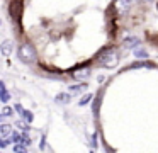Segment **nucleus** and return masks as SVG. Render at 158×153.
<instances>
[{
    "instance_id": "f257e3e1",
    "label": "nucleus",
    "mask_w": 158,
    "mask_h": 153,
    "mask_svg": "<svg viewBox=\"0 0 158 153\" xmlns=\"http://www.w3.org/2000/svg\"><path fill=\"white\" fill-rule=\"evenodd\" d=\"M17 54H19V58H21V61H24V63H36V61H38L36 48L29 43H22L17 49Z\"/></svg>"
},
{
    "instance_id": "f03ea898",
    "label": "nucleus",
    "mask_w": 158,
    "mask_h": 153,
    "mask_svg": "<svg viewBox=\"0 0 158 153\" xmlns=\"http://www.w3.org/2000/svg\"><path fill=\"white\" fill-rule=\"evenodd\" d=\"M99 61H100V65L106 66V68H114L117 63H119V53L109 48V49L104 51V54L99 58Z\"/></svg>"
},
{
    "instance_id": "7ed1b4c3",
    "label": "nucleus",
    "mask_w": 158,
    "mask_h": 153,
    "mask_svg": "<svg viewBox=\"0 0 158 153\" xmlns=\"http://www.w3.org/2000/svg\"><path fill=\"white\" fill-rule=\"evenodd\" d=\"M12 49H14V43H12L10 39L2 41V44H0V53L4 54V56H10Z\"/></svg>"
},
{
    "instance_id": "20e7f679",
    "label": "nucleus",
    "mask_w": 158,
    "mask_h": 153,
    "mask_svg": "<svg viewBox=\"0 0 158 153\" xmlns=\"http://www.w3.org/2000/svg\"><path fill=\"white\" fill-rule=\"evenodd\" d=\"M70 100H72V94L70 92H60L55 97L56 104H70Z\"/></svg>"
},
{
    "instance_id": "39448f33",
    "label": "nucleus",
    "mask_w": 158,
    "mask_h": 153,
    "mask_svg": "<svg viewBox=\"0 0 158 153\" xmlns=\"http://www.w3.org/2000/svg\"><path fill=\"white\" fill-rule=\"evenodd\" d=\"M72 75H73V78H77V80H85V78L90 77V70H89V68H83V70L73 71Z\"/></svg>"
},
{
    "instance_id": "423d86ee",
    "label": "nucleus",
    "mask_w": 158,
    "mask_h": 153,
    "mask_svg": "<svg viewBox=\"0 0 158 153\" xmlns=\"http://www.w3.org/2000/svg\"><path fill=\"white\" fill-rule=\"evenodd\" d=\"M141 44V41L138 39V37H134V36H131V37H126V39H124V46L126 48H138Z\"/></svg>"
},
{
    "instance_id": "0eeeda50",
    "label": "nucleus",
    "mask_w": 158,
    "mask_h": 153,
    "mask_svg": "<svg viewBox=\"0 0 158 153\" xmlns=\"http://www.w3.org/2000/svg\"><path fill=\"white\" fill-rule=\"evenodd\" d=\"M9 141L14 143V145H19V143L22 141V134H21L19 131H12L10 136H9Z\"/></svg>"
},
{
    "instance_id": "6e6552de",
    "label": "nucleus",
    "mask_w": 158,
    "mask_h": 153,
    "mask_svg": "<svg viewBox=\"0 0 158 153\" xmlns=\"http://www.w3.org/2000/svg\"><path fill=\"white\" fill-rule=\"evenodd\" d=\"M22 119H24L27 124H31V122L34 121V114H32L31 111H27V109H24V112H22Z\"/></svg>"
},
{
    "instance_id": "1a4fd4ad",
    "label": "nucleus",
    "mask_w": 158,
    "mask_h": 153,
    "mask_svg": "<svg viewBox=\"0 0 158 153\" xmlns=\"http://www.w3.org/2000/svg\"><path fill=\"white\" fill-rule=\"evenodd\" d=\"M85 88H87V83H78V85H72V87H70V92L78 94V92H83Z\"/></svg>"
},
{
    "instance_id": "9d476101",
    "label": "nucleus",
    "mask_w": 158,
    "mask_h": 153,
    "mask_svg": "<svg viewBox=\"0 0 158 153\" xmlns=\"http://www.w3.org/2000/svg\"><path fill=\"white\" fill-rule=\"evenodd\" d=\"M92 99H94V95H92V94H87V95H83V97L78 100V105H87L89 102H92Z\"/></svg>"
},
{
    "instance_id": "9b49d317",
    "label": "nucleus",
    "mask_w": 158,
    "mask_h": 153,
    "mask_svg": "<svg viewBox=\"0 0 158 153\" xmlns=\"http://www.w3.org/2000/svg\"><path fill=\"white\" fill-rule=\"evenodd\" d=\"M14 153H29L27 151V146H24V145H14Z\"/></svg>"
},
{
    "instance_id": "f8f14e48",
    "label": "nucleus",
    "mask_w": 158,
    "mask_h": 153,
    "mask_svg": "<svg viewBox=\"0 0 158 153\" xmlns=\"http://www.w3.org/2000/svg\"><path fill=\"white\" fill-rule=\"evenodd\" d=\"M0 114L4 116V117H10V116L14 114V109H12V107H7V105H5V107L2 109V112H0Z\"/></svg>"
},
{
    "instance_id": "ddd939ff",
    "label": "nucleus",
    "mask_w": 158,
    "mask_h": 153,
    "mask_svg": "<svg viewBox=\"0 0 158 153\" xmlns=\"http://www.w3.org/2000/svg\"><path fill=\"white\" fill-rule=\"evenodd\" d=\"M31 136L27 134V133H24V134H22V141H21V145H24V146H31Z\"/></svg>"
},
{
    "instance_id": "4468645a",
    "label": "nucleus",
    "mask_w": 158,
    "mask_h": 153,
    "mask_svg": "<svg viewBox=\"0 0 158 153\" xmlns=\"http://www.w3.org/2000/svg\"><path fill=\"white\" fill-rule=\"evenodd\" d=\"M9 100H10V94H9V92H5V94L0 95V102H2V104H7Z\"/></svg>"
},
{
    "instance_id": "2eb2a0df",
    "label": "nucleus",
    "mask_w": 158,
    "mask_h": 153,
    "mask_svg": "<svg viewBox=\"0 0 158 153\" xmlns=\"http://www.w3.org/2000/svg\"><path fill=\"white\" fill-rule=\"evenodd\" d=\"M134 54H136L138 58H144V60L148 58V53H146V51H143V49H136V51H134Z\"/></svg>"
},
{
    "instance_id": "dca6fc26",
    "label": "nucleus",
    "mask_w": 158,
    "mask_h": 153,
    "mask_svg": "<svg viewBox=\"0 0 158 153\" xmlns=\"http://www.w3.org/2000/svg\"><path fill=\"white\" fill-rule=\"evenodd\" d=\"M9 145H10L9 138H0V148H2V150H4V148H7Z\"/></svg>"
},
{
    "instance_id": "f3484780",
    "label": "nucleus",
    "mask_w": 158,
    "mask_h": 153,
    "mask_svg": "<svg viewBox=\"0 0 158 153\" xmlns=\"http://www.w3.org/2000/svg\"><path fill=\"white\" fill-rule=\"evenodd\" d=\"M14 111L17 112L19 116H22V112H24V107H22L21 104H15V105H14Z\"/></svg>"
},
{
    "instance_id": "a211bd4d",
    "label": "nucleus",
    "mask_w": 158,
    "mask_h": 153,
    "mask_svg": "<svg viewBox=\"0 0 158 153\" xmlns=\"http://www.w3.org/2000/svg\"><path fill=\"white\" fill-rule=\"evenodd\" d=\"M44 148H46V136L43 134L41 141H39V150H41V151H43V150H44Z\"/></svg>"
},
{
    "instance_id": "6ab92c4d",
    "label": "nucleus",
    "mask_w": 158,
    "mask_h": 153,
    "mask_svg": "<svg viewBox=\"0 0 158 153\" xmlns=\"http://www.w3.org/2000/svg\"><path fill=\"white\" fill-rule=\"evenodd\" d=\"M9 124H0V133H2V134H4V133H9Z\"/></svg>"
},
{
    "instance_id": "aec40b11",
    "label": "nucleus",
    "mask_w": 158,
    "mask_h": 153,
    "mask_svg": "<svg viewBox=\"0 0 158 153\" xmlns=\"http://www.w3.org/2000/svg\"><path fill=\"white\" fill-rule=\"evenodd\" d=\"M5 92H9V90H7V87H5V83H4V82L0 80V95H2V94H5Z\"/></svg>"
},
{
    "instance_id": "412c9836",
    "label": "nucleus",
    "mask_w": 158,
    "mask_h": 153,
    "mask_svg": "<svg viewBox=\"0 0 158 153\" xmlns=\"http://www.w3.org/2000/svg\"><path fill=\"white\" fill-rule=\"evenodd\" d=\"M92 146L94 148L97 146V133H94V136H92Z\"/></svg>"
},
{
    "instance_id": "4be33fe9",
    "label": "nucleus",
    "mask_w": 158,
    "mask_h": 153,
    "mask_svg": "<svg viewBox=\"0 0 158 153\" xmlns=\"http://www.w3.org/2000/svg\"><path fill=\"white\" fill-rule=\"evenodd\" d=\"M4 119H5V117H4V116H2V114H0V122L4 121Z\"/></svg>"
}]
</instances>
